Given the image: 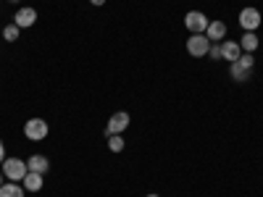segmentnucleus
Listing matches in <instances>:
<instances>
[{
    "instance_id": "4",
    "label": "nucleus",
    "mask_w": 263,
    "mask_h": 197,
    "mask_svg": "<svg viewBox=\"0 0 263 197\" xmlns=\"http://www.w3.org/2000/svg\"><path fill=\"white\" fill-rule=\"evenodd\" d=\"M239 27H242L245 32H255L258 27H260V21H263V16H260V11L258 8H253V6H248V8H242L239 11Z\"/></svg>"
},
{
    "instance_id": "2",
    "label": "nucleus",
    "mask_w": 263,
    "mask_h": 197,
    "mask_svg": "<svg viewBox=\"0 0 263 197\" xmlns=\"http://www.w3.org/2000/svg\"><path fill=\"white\" fill-rule=\"evenodd\" d=\"M48 134H50V126H48L45 119H29V121L24 124V137L32 140V142L48 140Z\"/></svg>"
},
{
    "instance_id": "18",
    "label": "nucleus",
    "mask_w": 263,
    "mask_h": 197,
    "mask_svg": "<svg viewBox=\"0 0 263 197\" xmlns=\"http://www.w3.org/2000/svg\"><path fill=\"white\" fill-rule=\"evenodd\" d=\"M3 161H6V145L0 142V166H3Z\"/></svg>"
},
{
    "instance_id": "11",
    "label": "nucleus",
    "mask_w": 263,
    "mask_h": 197,
    "mask_svg": "<svg viewBox=\"0 0 263 197\" xmlns=\"http://www.w3.org/2000/svg\"><path fill=\"white\" fill-rule=\"evenodd\" d=\"M229 76H232L234 82H248V79L253 76V69H245L239 61H234V63H229Z\"/></svg>"
},
{
    "instance_id": "21",
    "label": "nucleus",
    "mask_w": 263,
    "mask_h": 197,
    "mask_svg": "<svg viewBox=\"0 0 263 197\" xmlns=\"http://www.w3.org/2000/svg\"><path fill=\"white\" fill-rule=\"evenodd\" d=\"M145 197H158V194H145Z\"/></svg>"
},
{
    "instance_id": "6",
    "label": "nucleus",
    "mask_w": 263,
    "mask_h": 197,
    "mask_svg": "<svg viewBox=\"0 0 263 197\" xmlns=\"http://www.w3.org/2000/svg\"><path fill=\"white\" fill-rule=\"evenodd\" d=\"M129 124H132V119H129V113H126V111H119V113H114L111 119H108V126H105V137H111V134H121V131H126V129H129Z\"/></svg>"
},
{
    "instance_id": "5",
    "label": "nucleus",
    "mask_w": 263,
    "mask_h": 197,
    "mask_svg": "<svg viewBox=\"0 0 263 197\" xmlns=\"http://www.w3.org/2000/svg\"><path fill=\"white\" fill-rule=\"evenodd\" d=\"M208 48H211V40L205 34H190L187 37V53L192 58H203L208 55Z\"/></svg>"
},
{
    "instance_id": "9",
    "label": "nucleus",
    "mask_w": 263,
    "mask_h": 197,
    "mask_svg": "<svg viewBox=\"0 0 263 197\" xmlns=\"http://www.w3.org/2000/svg\"><path fill=\"white\" fill-rule=\"evenodd\" d=\"M239 55H242L239 42H234V40H224V42H221V58H224V61L234 63V61H239Z\"/></svg>"
},
{
    "instance_id": "14",
    "label": "nucleus",
    "mask_w": 263,
    "mask_h": 197,
    "mask_svg": "<svg viewBox=\"0 0 263 197\" xmlns=\"http://www.w3.org/2000/svg\"><path fill=\"white\" fill-rule=\"evenodd\" d=\"M24 187H21V182H11V184H3L0 187V197H24Z\"/></svg>"
},
{
    "instance_id": "20",
    "label": "nucleus",
    "mask_w": 263,
    "mask_h": 197,
    "mask_svg": "<svg viewBox=\"0 0 263 197\" xmlns=\"http://www.w3.org/2000/svg\"><path fill=\"white\" fill-rule=\"evenodd\" d=\"M6 184V176H3V173H0V187H3Z\"/></svg>"
},
{
    "instance_id": "1",
    "label": "nucleus",
    "mask_w": 263,
    "mask_h": 197,
    "mask_svg": "<svg viewBox=\"0 0 263 197\" xmlns=\"http://www.w3.org/2000/svg\"><path fill=\"white\" fill-rule=\"evenodd\" d=\"M3 176L8 179V182H24V176H27V161H21V158H6L3 161Z\"/></svg>"
},
{
    "instance_id": "17",
    "label": "nucleus",
    "mask_w": 263,
    "mask_h": 197,
    "mask_svg": "<svg viewBox=\"0 0 263 197\" xmlns=\"http://www.w3.org/2000/svg\"><path fill=\"white\" fill-rule=\"evenodd\" d=\"M208 58H213V61L221 58V42H211V48H208Z\"/></svg>"
},
{
    "instance_id": "19",
    "label": "nucleus",
    "mask_w": 263,
    "mask_h": 197,
    "mask_svg": "<svg viewBox=\"0 0 263 197\" xmlns=\"http://www.w3.org/2000/svg\"><path fill=\"white\" fill-rule=\"evenodd\" d=\"M90 3H92V6H98V8H100V6H105V0H90Z\"/></svg>"
},
{
    "instance_id": "16",
    "label": "nucleus",
    "mask_w": 263,
    "mask_h": 197,
    "mask_svg": "<svg viewBox=\"0 0 263 197\" xmlns=\"http://www.w3.org/2000/svg\"><path fill=\"white\" fill-rule=\"evenodd\" d=\"M108 150H111V152H121L124 150V137L121 134H111V137H108Z\"/></svg>"
},
{
    "instance_id": "8",
    "label": "nucleus",
    "mask_w": 263,
    "mask_h": 197,
    "mask_svg": "<svg viewBox=\"0 0 263 197\" xmlns=\"http://www.w3.org/2000/svg\"><path fill=\"white\" fill-rule=\"evenodd\" d=\"M27 168L45 176V173L50 171V161H48V155H40V152H34V155H29V158H27Z\"/></svg>"
},
{
    "instance_id": "22",
    "label": "nucleus",
    "mask_w": 263,
    "mask_h": 197,
    "mask_svg": "<svg viewBox=\"0 0 263 197\" xmlns=\"http://www.w3.org/2000/svg\"><path fill=\"white\" fill-rule=\"evenodd\" d=\"M11 3H18V0H11Z\"/></svg>"
},
{
    "instance_id": "10",
    "label": "nucleus",
    "mask_w": 263,
    "mask_h": 197,
    "mask_svg": "<svg viewBox=\"0 0 263 197\" xmlns=\"http://www.w3.org/2000/svg\"><path fill=\"white\" fill-rule=\"evenodd\" d=\"M205 37L211 42H224L227 40V24L224 21H211L208 29H205Z\"/></svg>"
},
{
    "instance_id": "7",
    "label": "nucleus",
    "mask_w": 263,
    "mask_h": 197,
    "mask_svg": "<svg viewBox=\"0 0 263 197\" xmlns=\"http://www.w3.org/2000/svg\"><path fill=\"white\" fill-rule=\"evenodd\" d=\"M34 21H37V11H34V8H29V6L18 8V11H16V16H13V24H16L18 29L34 27Z\"/></svg>"
},
{
    "instance_id": "3",
    "label": "nucleus",
    "mask_w": 263,
    "mask_h": 197,
    "mask_svg": "<svg viewBox=\"0 0 263 197\" xmlns=\"http://www.w3.org/2000/svg\"><path fill=\"white\" fill-rule=\"evenodd\" d=\"M208 24H211V18H208L203 11H190V13L184 16V27H187L190 34H205Z\"/></svg>"
},
{
    "instance_id": "13",
    "label": "nucleus",
    "mask_w": 263,
    "mask_h": 197,
    "mask_svg": "<svg viewBox=\"0 0 263 197\" xmlns=\"http://www.w3.org/2000/svg\"><path fill=\"white\" fill-rule=\"evenodd\" d=\"M258 45H260V40H258L255 32H245L242 40H239V48H242V53H255Z\"/></svg>"
},
{
    "instance_id": "15",
    "label": "nucleus",
    "mask_w": 263,
    "mask_h": 197,
    "mask_svg": "<svg viewBox=\"0 0 263 197\" xmlns=\"http://www.w3.org/2000/svg\"><path fill=\"white\" fill-rule=\"evenodd\" d=\"M18 32H21V29H18L16 24H8V27L0 29V37H3L6 42H16V40H18Z\"/></svg>"
},
{
    "instance_id": "12",
    "label": "nucleus",
    "mask_w": 263,
    "mask_h": 197,
    "mask_svg": "<svg viewBox=\"0 0 263 197\" xmlns=\"http://www.w3.org/2000/svg\"><path fill=\"white\" fill-rule=\"evenodd\" d=\"M21 187H24L27 192H40L42 189V173L27 171V176H24V182H21Z\"/></svg>"
}]
</instances>
